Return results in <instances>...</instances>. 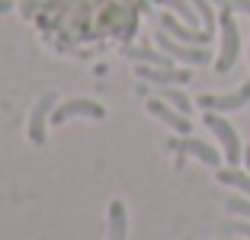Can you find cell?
Masks as SVG:
<instances>
[{"label":"cell","mask_w":250,"mask_h":240,"mask_svg":"<svg viewBox=\"0 0 250 240\" xmlns=\"http://www.w3.org/2000/svg\"><path fill=\"white\" fill-rule=\"evenodd\" d=\"M215 3H225V0H215Z\"/></svg>","instance_id":"cell-23"},{"label":"cell","mask_w":250,"mask_h":240,"mask_svg":"<svg viewBox=\"0 0 250 240\" xmlns=\"http://www.w3.org/2000/svg\"><path fill=\"white\" fill-rule=\"evenodd\" d=\"M247 58H250V51H247Z\"/></svg>","instance_id":"cell-24"},{"label":"cell","mask_w":250,"mask_h":240,"mask_svg":"<svg viewBox=\"0 0 250 240\" xmlns=\"http://www.w3.org/2000/svg\"><path fill=\"white\" fill-rule=\"evenodd\" d=\"M128 58H135V61H141V64H154V67H173L170 64V55L167 51H151V48H128L125 51Z\"/></svg>","instance_id":"cell-14"},{"label":"cell","mask_w":250,"mask_h":240,"mask_svg":"<svg viewBox=\"0 0 250 240\" xmlns=\"http://www.w3.org/2000/svg\"><path fill=\"white\" fill-rule=\"evenodd\" d=\"M106 240H128V211L125 202H109V237Z\"/></svg>","instance_id":"cell-11"},{"label":"cell","mask_w":250,"mask_h":240,"mask_svg":"<svg viewBox=\"0 0 250 240\" xmlns=\"http://www.w3.org/2000/svg\"><path fill=\"white\" fill-rule=\"evenodd\" d=\"M167 147H170V151H180V154H189V157L202 160L206 167H221V154L215 151L212 144H206V141H199V138H189V135H183V138H170Z\"/></svg>","instance_id":"cell-7"},{"label":"cell","mask_w":250,"mask_h":240,"mask_svg":"<svg viewBox=\"0 0 250 240\" xmlns=\"http://www.w3.org/2000/svg\"><path fill=\"white\" fill-rule=\"evenodd\" d=\"M244 163H247V173H250V147L244 151Z\"/></svg>","instance_id":"cell-21"},{"label":"cell","mask_w":250,"mask_h":240,"mask_svg":"<svg viewBox=\"0 0 250 240\" xmlns=\"http://www.w3.org/2000/svg\"><path fill=\"white\" fill-rule=\"evenodd\" d=\"M154 96H157V100H164V102H170V106L180 109L183 116H189V112H192V100L183 93V90H177V87H157Z\"/></svg>","instance_id":"cell-12"},{"label":"cell","mask_w":250,"mask_h":240,"mask_svg":"<svg viewBox=\"0 0 250 240\" xmlns=\"http://www.w3.org/2000/svg\"><path fill=\"white\" fill-rule=\"evenodd\" d=\"M147 112L154 119H161L167 128H173L177 135H189L192 131V122H189V116H183L180 109H173L170 102H164V100H157V96H151L147 100Z\"/></svg>","instance_id":"cell-10"},{"label":"cell","mask_w":250,"mask_h":240,"mask_svg":"<svg viewBox=\"0 0 250 240\" xmlns=\"http://www.w3.org/2000/svg\"><path fill=\"white\" fill-rule=\"evenodd\" d=\"M221 237H247L250 240V221H228V224H221Z\"/></svg>","instance_id":"cell-18"},{"label":"cell","mask_w":250,"mask_h":240,"mask_svg":"<svg viewBox=\"0 0 250 240\" xmlns=\"http://www.w3.org/2000/svg\"><path fill=\"white\" fill-rule=\"evenodd\" d=\"M157 45H161V51H167L170 58L183 61V64H208V61H212V55H208L206 45L177 42V39L170 36V32H164V29H157Z\"/></svg>","instance_id":"cell-3"},{"label":"cell","mask_w":250,"mask_h":240,"mask_svg":"<svg viewBox=\"0 0 250 240\" xmlns=\"http://www.w3.org/2000/svg\"><path fill=\"white\" fill-rule=\"evenodd\" d=\"M189 3L196 7L199 20H202V29L212 32V29H215V22H218V16H215V10H212V0H189Z\"/></svg>","instance_id":"cell-16"},{"label":"cell","mask_w":250,"mask_h":240,"mask_svg":"<svg viewBox=\"0 0 250 240\" xmlns=\"http://www.w3.org/2000/svg\"><path fill=\"white\" fill-rule=\"evenodd\" d=\"M10 10H13V3H10V0H0V16L10 13Z\"/></svg>","instance_id":"cell-20"},{"label":"cell","mask_w":250,"mask_h":240,"mask_svg":"<svg viewBox=\"0 0 250 240\" xmlns=\"http://www.w3.org/2000/svg\"><path fill=\"white\" fill-rule=\"evenodd\" d=\"M141 80L154 83V87H180V83H189L192 74L189 71H180V67H154V64H138L135 67Z\"/></svg>","instance_id":"cell-9"},{"label":"cell","mask_w":250,"mask_h":240,"mask_svg":"<svg viewBox=\"0 0 250 240\" xmlns=\"http://www.w3.org/2000/svg\"><path fill=\"white\" fill-rule=\"evenodd\" d=\"M55 106H58V96L55 93H45L42 100L32 106V112H29V141L32 144H45V125L52 122Z\"/></svg>","instance_id":"cell-8"},{"label":"cell","mask_w":250,"mask_h":240,"mask_svg":"<svg viewBox=\"0 0 250 240\" xmlns=\"http://www.w3.org/2000/svg\"><path fill=\"white\" fill-rule=\"evenodd\" d=\"M218 26H221V51L215 58V74H228L237 64V55H241V29H237V20L228 7L221 10Z\"/></svg>","instance_id":"cell-1"},{"label":"cell","mask_w":250,"mask_h":240,"mask_svg":"<svg viewBox=\"0 0 250 240\" xmlns=\"http://www.w3.org/2000/svg\"><path fill=\"white\" fill-rule=\"evenodd\" d=\"M221 240H247V237H221Z\"/></svg>","instance_id":"cell-22"},{"label":"cell","mask_w":250,"mask_h":240,"mask_svg":"<svg viewBox=\"0 0 250 240\" xmlns=\"http://www.w3.org/2000/svg\"><path fill=\"white\" fill-rule=\"evenodd\" d=\"M77 116H87V119H106V109L100 106L96 100H64L55 106L52 112V125H64Z\"/></svg>","instance_id":"cell-5"},{"label":"cell","mask_w":250,"mask_h":240,"mask_svg":"<svg viewBox=\"0 0 250 240\" xmlns=\"http://www.w3.org/2000/svg\"><path fill=\"white\" fill-rule=\"evenodd\" d=\"M218 182H221V186H234L237 192L250 196V173H244V170H237V167L218 170Z\"/></svg>","instance_id":"cell-13"},{"label":"cell","mask_w":250,"mask_h":240,"mask_svg":"<svg viewBox=\"0 0 250 240\" xmlns=\"http://www.w3.org/2000/svg\"><path fill=\"white\" fill-rule=\"evenodd\" d=\"M225 7H228L231 13H244V16H250V0H225Z\"/></svg>","instance_id":"cell-19"},{"label":"cell","mask_w":250,"mask_h":240,"mask_svg":"<svg viewBox=\"0 0 250 240\" xmlns=\"http://www.w3.org/2000/svg\"><path fill=\"white\" fill-rule=\"evenodd\" d=\"M250 102V80H244L234 93H225V96H215V93H202L196 100V106L202 112H234V109H244Z\"/></svg>","instance_id":"cell-4"},{"label":"cell","mask_w":250,"mask_h":240,"mask_svg":"<svg viewBox=\"0 0 250 240\" xmlns=\"http://www.w3.org/2000/svg\"><path fill=\"white\" fill-rule=\"evenodd\" d=\"M202 122H206L208 128H212V135L218 138L221 151H225V160H228V167H237V160H244V147H241V138H237L234 125L221 116V112H206Z\"/></svg>","instance_id":"cell-2"},{"label":"cell","mask_w":250,"mask_h":240,"mask_svg":"<svg viewBox=\"0 0 250 240\" xmlns=\"http://www.w3.org/2000/svg\"><path fill=\"white\" fill-rule=\"evenodd\" d=\"M157 3H164V7L170 10V13H177L180 20H186L189 26H196V22H202V20H199V13H196V7H192L189 0H157Z\"/></svg>","instance_id":"cell-15"},{"label":"cell","mask_w":250,"mask_h":240,"mask_svg":"<svg viewBox=\"0 0 250 240\" xmlns=\"http://www.w3.org/2000/svg\"><path fill=\"white\" fill-rule=\"evenodd\" d=\"M157 22H161V29L170 32L177 42H186V45H208V42H212V32H208V29H192L189 22H180L173 13H161Z\"/></svg>","instance_id":"cell-6"},{"label":"cell","mask_w":250,"mask_h":240,"mask_svg":"<svg viewBox=\"0 0 250 240\" xmlns=\"http://www.w3.org/2000/svg\"><path fill=\"white\" fill-rule=\"evenodd\" d=\"M225 208H228L231 215H241V218L250 221V196H231V199H225Z\"/></svg>","instance_id":"cell-17"}]
</instances>
